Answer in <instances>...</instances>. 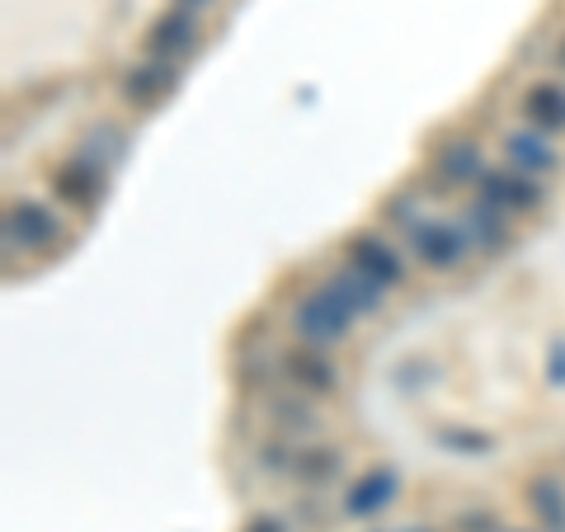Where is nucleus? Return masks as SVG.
I'll use <instances>...</instances> for the list:
<instances>
[{"label": "nucleus", "instance_id": "dca6fc26", "mask_svg": "<svg viewBox=\"0 0 565 532\" xmlns=\"http://www.w3.org/2000/svg\"><path fill=\"white\" fill-rule=\"evenodd\" d=\"M500 217H504L500 208H490V203H476V208L467 212V222H462L467 241L476 236L481 245H500V241H504V236H500V232H504V222H500Z\"/></svg>", "mask_w": 565, "mask_h": 532}, {"label": "nucleus", "instance_id": "39448f33", "mask_svg": "<svg viewBox=\"0 0 565 532\" xmlns=\"http://www.w3.org/2000/svg\"><path fill=\"white\" fill-rule=\"evenodd\" d=\"M6 232H10V245L47 251V245L62 236V222L52 217V208L33 203V199H20V203H10V212H6Z\"/></svg>", "mask_w": 565, "mask_h": 532}, {"label": "nucleus", "instance_id": "f03ea898", "mask_svg": "<svg viewBox=\"0 0 565 532\" xmlns=\"http://www.w3.org/2000/svg\"><path fill=\"white\" fill-rule=\"evenodd\" d=\"M405 236H411L415 255L429 264V269H452V264L467 255V232L452 222H411Z\"/></svg>", "mask_w": 565, "mask_h": 532}, {"label": "nucleus", "instance_id": "ddd939ff", "mask_svg": "<svg viewBox=\"0 0 565 532\" xmlns=\"http://www.w3.org/2000/svg\"><path fill=\"white\" fill-rule=\"evenodd\" d=\"M434 166H438V174H444V180H452V184H481V147H476V141H444V147L434 151Z\"/></svg>", "mask_w": 565, "mask_h": 532}, {"label": "nucleus", "instance_id": "20e7f679", "mask_svg": "<svg viewBox=\"0 0 565 532\" xmlns=\"http://www.w3.org/2000/svg\"><path fill=\"white\" fill-rule=\"evenodd\" d=\"M396 494H401V471L396 467H373V471H363L359 481L349 486L344 513L349 519H373V513L396 504Z\"/></svg>", "mask_w": 565, "mask_h": 532}, {"label": "nucleus", "instance_id": "9d476101", "mask_svg": "<svg viewBox=\"0 0 565 532\" xmlns=\"http://www.w3.org/2000/svg\"><path fill=\"white\" fill-rule=\"evenodd\" d=\"M326 288L340 297L353 316H373V311H382V283H373L367 274H359L353 264H349V269H334V274L326 278Z\"/></svg>", "mask_w": 565, "mask_h": 532}, {"label": "nucleus", "instance_id": "412c9836", "mask_svg": "<svg viewBox=\"0 0 565 532\" xmlns=\"http://www.w3.org/2000/svg\"><path fill=\"white\" fill-rule=\"evenodd\" d=\"M561 62H565V39H561Z\"/></svg>", "mask_w": 565, "mask_h": 532}, {"label": "nucleus", "instance_id": "aec40b11", "mask_svg": "<svg viewBox=\"0 0 565 532\" xmlns=\"http://www.w3.org/2000/svg\"><path fill=\"white\" fill-rule=\"evenodd\" d=\"M556 368H561L556 372V386H565V344H556Z\"/></svg>", "mask_w": 565, "mask_h": 532}, {"label": "nucleus", "instance_id": "f8f14e48", "mask_svg": "<svg viewBox=\"0 0 565 532\" xmlns=\"http://www.w3.org/2000/svg\"><path fill=\"white\" fill-rule=\"evenodd\" d=\"M504 156H509V166H514L519 174H552L561 166L542 132H509L504 137Z\"/></svg>", "mask_w": 565, "mask_h": 532}, {"label": "nucleus", "instance_id": "1a4fd4ad", "mask_svg": "<svg viewBox=\"0 0 565 532\" xmlns=\"http://www.w3.org/2000/svg\"><path fill=\"white\" fill-rule=\"evenodd\" d=\"M282 372H288V382H297L302 392H316V396L334 392V368L321 359V349H311V344L282 353Z\"/></svg>", "mask_w": 565, "mask_h": 532}, {"label": "nucleus", "instance_id": "f257e3e1", "mask_svg": "<svg viewBox=\"0 0 565 532\" xmlns=\"http://www.w3.org/2000/svg\"><path fill=\"white\" fill-rule=\"evenodd\" d=\"M349 326H353V311H349L344 301L326 288V283H321V288H311V292H302V297L292 301V330L302 334V340H307L311 349H330V344H340L344 334H349Z\"/></svg>", "mask_w": 565, "mask_h": 532}, {"label": "nucleus", "instance_id": "f3484780", "mask_svg": "<svg viewBox=\"0 0 565 532\" xmlns=\"http://www.w3.org/2000/svg\"><path fill=\"white\" fill-rule=\"evenodd\" d=\"M297 471H302L307 476V481H330V476L334 471H340V453H321V448H316V453H302V457H297V462H292Z\"/></svg>", "mask_w": 565, "mask_h": 532}, {"label": "nucleus", "instance_id": "4be33fe9", "mask_svg": "<svg viewBox=\"0 0 565 532\" xmlns=\"http://www.w3.org/2000/svg\"><path fill=\"white\" fill-rule=\"evenodd\" d=\"M411 532H429V528H411Z\"/></svg>", "mask_w": 565, "mask_h": 532}, {"label": "nucleus", "instance_id": "6ab92c4d", "mask_svg": "<svg viewBox=\"0 0 565 532\" xmlns=\"http://www.w3.org/2000/svg\"><path fill=\"white\" fill-rule=\"evenodd\" d=\"M174 6H180V10H189V14H199L203 6H212V0H174Z\"/></svg>", "mask_w": 565, "mask_h": 532}, {"label": "nucleus", "instance_id": "a211bd4d", "mask_svg": "<svg viewBox=\"0 0 565 532\" xmlns=\"http://www.w3.org/2000/svg\"><path fill=\"white\" fill-rule=\"evenodd\" d=\"M245 532H288V528H282L278 519H269V513H259V519L245 523Z\"/></svg>", "mask_w": 565, "mask_h": 532}, {"label": "nucleus", "instance_id": "2eb2a0df", "mask_svg": "<svg viewBox=\"0 0 565 532\" xmlns=\"http://www.w3.org/2000/svg\"><path fill=\"white\" fill-rule=\"evenodd\" d=\"M52 184H57V193L66 203H76V208H90L99 199V174L90 161H71L62 166L57 174H52Z\"/></svg>", "mask_w": 565, "mask_h": 532}, {"label": "nucleus", "instance_id": "4468645a", "mask_svg": "<svg viewBox=\"0 0 565 532\" xmlns=\"http://www.w3.org/2000/svg\"><path fill=\"white\" fill-rule=\"evenodd\" d=\"M527 509L537 513V523L546 532H565V490L552 481V476L527 481Z\"/></svg>", "mask_w": 565, "mask_h": 532}, {"label": "nucleus", "instance_id": "6e6552de", "mask_svg": "<svg viewBox=\"0 0 565 532\" xmlns=\"http://www.w3.org/2000/svg\"><path fill=\"white\" fill-rule=\"evenodd\" d=\"M122 99L132 104V109H151V104H161L170 91H174V66L170 62H141V66H128L122 71Z\"/></svg>", "mask_w": 565, "mask_h": 532}, {"label": "nucleus", "instance_id": "7ed1b4c3", "mask_svg": "<svg viewBox=\"0 0 565 532\" xmlns=\"http://www.w3.org/2000/svg\"><path fill=\"white\" fill-rule=\"evenodd\" d=\"M147 57L151 62H174V57H189L193 52V43H199V20H193L189 10H180V6H170L161 20H156L151 29H147Z\"/></svg>", "mask_w": 565, "mask_h": 532}, {"label": "nucleus", "instance_id": "9b49d317", "mask_svg": "<svg viewBox=\"0 0 565 532\" xmlns=\"http://www.w3.org/2000/svg\"><path fill=\"white\" fill-rule=\"evenodd\" d=\"M523 118L533 123V132H561L565 128V85L561 81H537L523 95Z\"/></svg>", "mask_w": 565, "mask_h": 532}, {"label": "nucleus", "instance_id": "423d86ee", "mask_svg": "<svg viewBox=\"0 0 565 532\" xmlns=\"http://www.w3.org/2000/svg\"><path fill=\"white\" fill-rule=\"evenodd\" d=\"M344 255H349L353 269L367 274L373 283H382V288H392V283H405V259L396 255V245H386V241L373 236V232L353 236V241L344 245Z\"/></svg>", "mask_w": 565, "mask_h": 532}, {"label": "nucleus", "instance_id": "5701e85b", "mask_svg": "<svg viewBox=\"0 0 565 532\" xmlns=\"http://www.w3.org/2000/svg\"><path fill=\"white\" fill-rule=\"evenodd\" d=\"M509 532H527V528H509Z\"/></svg>", "mask_w": 565, "mask_h": 532}, {"label": "nucleus", "instance_id": "0eeeda50", "mask_svg": "<svg viewBox=\"0 0 565 532\" xmlns=\"http://www.w3.org/2000/svg\"><path fill=\"white\" fill-rule=\"evenodd\" d=\"M481 203L500 212H533L542 203V189L519 170H486L481 174Z\"/></svg>", "mask_w": 565, "mask_h": 532}]
</instances>
